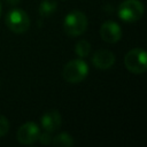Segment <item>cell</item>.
<instances>
[{
  "label": "cell",
  "instance_id": "obj_1",
  "mask_svg": "<svg viewBox=\"0 0 147 147\" xmlns=\"http://www.w3.org/2000/svg\"><path fill=\"white\" fill-rule=\"evenodd\" d=\"M87 17L80 10H72L64 17L63 30L69 37H78L87 29Z\"/></svg>",
  "mask_w": 147,
  "mask_h": 147
},
{
  "label": "cell",
  "instance_id": "obj_2",
  "mask_svg": "<svg viewBox=\"0 0 147 147\" xmlns=\"http://www.w3.org/2000/svg\"><path fill=\"white\" fill-rule=\"evenodd\" d=\"M88 75V65L85 61L80 59H75L69 61L64 67L62 71V76L64 80L71 84L80 83L86 78Z\"/></svg>",
  "mask_w": 147,
  "mask_h": 147
},
{
  "label": "cell",
  "instance_id": "obj_3",
  "mask_svg": "<svg viewBox=\"0 0 147 147\" xmlns=\"http://www.w3.org/2000/svg\"><path fill=\"white\" fill-rule=\"evenodd\" d=\"M125 68L136 75H141L147 70V55L142 48H133L124 56Z\"/></svg>",
  "mask_w": 147,
  "mask_h": 147
},
{
  "label": "cell",
  "instance_id": "obj_4",
  "mask_svg": "<svg viewBox=\"0 0 147 147\" xmlns=\"http://www.w3.org/2000/svg\"><path fill=\"white\" fill-rule=\"evenodd\" d=\"M117 13L123 22L133 23L144 15V5L140 0H124L121 2Z\"/></svg>",
  "mask_w": 147,
  "mask_h": 147
},
{
  "label": "cell",
  "instance_id": "obj_5",
  "mask_svg": "<svg viewBox=\"0 0 147 147\" xmlns=\"http://www.w3.org/2000/svg\"><path fill=\"white\" fill-rule=\"evenodd\" d=\"M6 25L15 33H23L30 28V17L21 8H14L7 13Z\"/></svg>",
  "mask_w": 147,
  "mask_h": 147
},
{
  "label": "cell",
  "instance_id": "obj_6",
  "mask_svg": "<svg viewBox=\"0 0 147 147\" xmlns=\"http://www.w3.org/2000/svg\"><path fill=\"white\" fill-rule=\"evenodd\" d=\"M40 134V129L33 122H26L20 126L16 133V139L22 145H32L34 144Z\"/></svg>",
  "mask_w": 147,
  "mask_h": 147
},
{
  "label": "cell",
  "instance_id": "obj_7",
  "mask_svg": "<svg viewBox=\"0 0 147 147\" xmlns=\"http://www.w3.org/2000/svg\"><path fill=\"white\" fill-rule=\"evenodd\" d=\"M100 36L103 41L114 44L122 38V29L116 22L106 21L100 28Z\"/></svg>",
  "mask_w": 147,
  "mask_h": 147
},
{
  "label": "cell",
  "instance_id": "obj_8",
  "mask_svg": "<svg viewBox=\"0 0 147 147\" xmlns=\"http://www.w3.org/2000/svg\"><path fill=\"white\" fill-rule=\"evenodd\" d=\"M92 63L98 69H109L115 63V55L108 49H99L92 56Z\"/></svg>",
  "mask_w": 147,
  "mask_h": 147
},
{
  "label": "cell",
  "instance_id": "obj_9",
  "mask_svg": "<svg viewBox=\"0 0 147 147\" xmlns=\"http://www.w3.org/2000/svg\"><path fill=\"white\" fill-rule=\"evenodd\" d=\"M62 124V117L57 110H49L41 117V126L46 132H55Z\"/></svg>",
  "mask_w": 147,
  "mask_h": 147
},
{
  "label": "cell",
  "instance_id": "obj_10",
  "mask_svg": "<svg viewBox=\"0 0 147 147\" xmlns=\"http://www.w3.org/2000/svg\"><path fill=\"white\" fill-rule=\"evenodd\" d=\"M57 3L55 0H44L39 6V14L41 17H48L56 10Z\"/></svg>",
  "mask_w": 147,
  "mask_h": 147
},
{
  "label": "cell",
  "instance_id": "obj_11",
  "mask_svg": "<svg viewBox=\"0 0 147 147\" xmlns=\"http://www.w3.org/2000/svg\"><path fill=\"white\" fill-rule=\"evenodd\" d=\"M52 144L55 146H62V147H69L74 145V139L72 137L67 133V132H62L57 136H55L54 138H52Z\"/></svg>",
  "mask_w": 147,
  "mask_h": 147
},
{
  "label": "cell",
  "instance_id": "obj_12",
  "mask_svg": "<svg viewBox=\"0 0 147 147\" xmlns=\"http://www.w3.org/2000/svg\"><path fill=\"white\" fill-rule=\"evenodd\" d=\"M75 52L79 57H86L91 52V44L87 40L82 39L76 44Z\"/></svg>",
  "mask_w": 147,
  "mask_h": 147
},
{
  "label": "cell",
  "instance_id": "obj_13",
  "mask_svg": "<svg viewBox=\"0 0 147 147\" xmlns=\"http://www.w3.org/2000/svg\"><path fill=\"white\" fill-rule=\"evenodd\" d=\"M9 130V122L8 119L3 116V115H0V138L3 137Z\"/></svg>",
  "mask_w": 147,
  "mask_h": 147
},
{
  "label": "cell",
  "instance_id": "obj_14",
  "mask_svg": "<svg viewBox=\"0 0 147 147\" xmlns=\"http://www.w3.org/2000/svg\"><path fill=\"white\" fill-rule=\"evenodd\" d=\"M52 136H51V133L49 132H44V133H40L39 134V138H38V140L42 144V145H51L52 144Z\"/></svg>",
  "mask_w": 147,
  "mask_h": 147
},
{
  "label": "cell",
  "instance_id": "obj_15",
  "mask_svg": "<svg viewBox=\"0 0 147 147\" xmlns=\"http://www.w3.org/2000/svg\"><path fill=\"white\" fill-rule=\"evenodd\" d=\"M9 5H16V3H18L20 2V0H6Z\"/></svg>",
  "mask_w": 147,
  "mask_h": 147
},
{
  "label": "cell",
  "instance_id": "obj_16",
  "mask_svg": "<svg viewBox=\"0 0 147 147\" xmlns=\"http://www.w3.org/2000/svg\"><path fill=\"white\" fill-rule=\"evenodd\" d=\"M0 15H1V3H0Z\"/></svg>",
  "mask_w": 147,
  "mask_h": 147
}]
</instances>
